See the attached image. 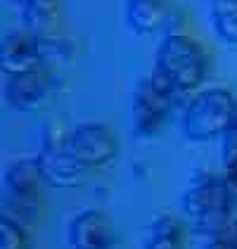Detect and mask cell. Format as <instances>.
<instances>
[{
	"label": "cell",
	"mask_w": 237,
	"mask_h": 249,
	"mask_svg": "<svg viewBox=\"0 0 237 249\" xmlns=\"http://www.w3.org/2000/svg\"><path fill=\"white\" fill-rule=\"evenodd\" d=\"M237 119L235 97L225 88H209L190 100L183 114V133L190 140H214L225 135Z\"/></svg>",
	"instance_id": "6da1fadb"
},
{
	"label": "cell",
	"mask_w": 237,
	"mask_h": 249,
	"mask_svg": "<svg viewBox=\"0 0 237 249\" xmlns=\"http://www.w3.org/2000/svg\"><path fill=\"white\" fill-rule=\"evenodd\" d=\"M154 69L180 93V90L197 88L204 81L206 57H204L202 48L190 36L171 34L159 45Z\"/></svg>",
	"instance_id": "7a4b0ae2"
},
{
	"label": "cell",
	"mask_w": 237,
	"mask_h": 249,
	"mask_svg": "<svg viewBox=\"0 0 237 249\" xmlns=\"http://www.w3.org/2000/svg\"><path fill=\"white\" fill-rule=\"evenodd\" d=\"M180 207L185 216L209 235H220L230 226V209H233V195L225 180H202L192 185L180 197Z\"/></svg>",
	"instance_id": "3957f363"
},
{
	"label": "cell",
	"mask_w": 237,
	"mask_h": 249,
	"mask_svg": "<svg viewBox=\"0 0 237 249\" xmlns=\"http://www.w3.org/2000/svg\"><path fill=\"white\" fill-rule=\"evenodd\" d=\"M43 183L38 161L19 159L15 161L2 180V218L15 221L26 228L38 216V185Z\"/></svg>",
	"instance_id": "277c9868"
},
{
	"label": "cell",
	"mask_w": 237,
	"mask_h": 249,
	"mask_svg": "<svg viewBox=\"0 0 237 249\" xmlns=\"http://www.w3.org/2000/svg\"><path fill=\"white\" fill-rule=\"evenodd\" d=\"M176 88L159 74L157 69L147 78H142L133 93L131 102V128L140 138L154 135L166 121V116L173 107Z\"/></svg>",
	"instance_id": "5b68a950"
},
{
	"label": "cell",
	"mask_w": 237,
	"mask_h": 249,
	"mask_svg": "<svg viewBox=\"0 0 237 249\" xmlns=\"http://www.w3.org/2000/svg\"><path fill=\"white\" fill-rule=\"evenodd\" d=\"M43 57H45V40L38 38L26 26L10 31L2 40L0 59H2V69L7 76H17V74L38 69L43 67Z\"/></svg>",
	"instance_id": "8992f818"
},
{
	"label": "cell",
	"mask_w": 237,
	"mask_h": 249,
	"mask_svg": "<svg viewBox=\"0 0 237 249\" xmlns=\"http://www.w3.org/2000/svg\"><path fill=\"white\" fill-rule=\"evenodd\" d=\"M38 169L40 176L48 185L52 188H74L83 180V173H85V164H81L76 159V154L67 147H59V145H52V142H45L40 147L38 157Z\"/></svg>",
	"instance_id": "52a82bcc"
},
{
	"label": "cell",
	"mask_w": 237,
	"mask_h": 249,
	"mask_svg": "<svg viewBox=\"0 0 237 249\" xmlns=\"http://www.w3.org/2000/svg\"><path fill=\"white\" fill-rule=\"evenodd\" d=\"M69 150L85 166H102L117 154V140L102 124H81L71 133Z\"/></svg>",
	"instance_id": "ba28073f"
},
{
	"label": "cell",
	"mask_w": 237,
	"mask_h": 249,
	"mask_svg": "<svg viewBox=\"0 0 237 249\" xmlns=\"http://www.w3.org/2000/svg\"><path fill=\"white\" fill-rule=\"evenodd\" d=\"M114 242V228L107 213L85 209L69 223V245L74 249H109Z\"/></svg>",
	"instance_id": "9c48e42d"
},
{
	"label": "cell",
	"mask_w": 237,
	"mask_h": 249,
	"mask_svg": "<svg viewBox=\"0 0 237 249\" xmlns=\"http://www.w3.org/2000/svg\"><path fill=\"white\" fill-rule=\"evenodd\" d=\"M48 95V74L43 71V67L17 74V76H7L5 83V100L12 109L17 112H31L40 107V102Z\"/></svg>",
	"instance_id": "30bf717a"
},
{
	"label": "cell",
	"mask_w": 237,
	"mask_h": 249,
	"mask_svg": "<svg viewBox=\"0 0 237 249\" xmlns=\"http://www.w3.org/2000/svg\"><path fill=\"white\" fill-rule=\"evenodd\" d=\"M166 19L164 0H126V24L138 34H154Z\"/></svg>",
	"instance_id": "8fae6325"
},
{
	"label": "cell",
	"mask_w": 237,
	"mask_h": 249,
	"mask_svg": "<svg viewBox=\"0 0 237 249\" xmlns=\"http://www.w3.org/2000/svg\"><path fill=\"white\" fill-rule=\"evenodd\" d=\"M209 19L218 38L237 45V0H209Z\"/></svg>",
	"instance_id": "7c38bea8"
},
{
	"label": "cell",
	"mask_w": 237,
	"mask_h": 249,
	"mask_svg": "<svg viewBox=\"0 0 237 249\" xmlns=\"http://www.w3.org/2000/svg\"><path fill=\"white\" fill-rule=\"evenodd\" d=\"M24 21H26L29 31H34L38 38L45 40V36L52 34L55 21H57L55 0H34V2L24 5Z\"/></svg>",
	"instance_id": "4fadbf2b"
},
{
	"label": "cell",
	"mask_w": 237,
	"mask_h": 249,
	"mask_svg": "<svg viewBox=\"0 0 237 249\" xmlns=\"http://www.w3.org/2000/svg\"><path fill=\"white\" fill-rule=\"evenodd\" d=\"M183 230L180 223L171 216H159L150 226V235L145 249H183Z\"/></svg>",
	"instance_id": "5bb4252c"
},
{
	"label": "cell",
	"mask_w": 237,
	"mask_h": 249,
	"mask_svg": "<svg viewBox=\"0 0 237 249\" xmlns=\"http://www.w3.org/2000/svg\"><path fill=\"white\" fill-rule=\"evenodd\" d=\"M223 169L228 180L237 185V119L235 124L228 128V133L223 135Z\"/></svg>",
	"instance_id": "9a60e30c"
},
{
	"label": "cell",
	"mask_w": 237,
	"mask_h": 249,
	"mask_svg": "<svg viewBox=\"0 0 237 249\" xmlns=\"http://www.w3.org/2000/svg\"><path fill=\"white\" fill-rule=\"evenodd\" d=\"M0 249H26V232L10 218L0 221Z\"/></svg>",
	"instance_id": "2e32d148"
},
{
	"label": "cell",
	"mask_w": 237,
	"mask_h": 249,
	"mask_svg": "<svg viewBox=\"0 0 237 249\" xmlns=\"http://www.w3.org/2000/svg\"><path fill=\"white\" fill-rule=\"evenodd\" d=\"M202 249H237V240H228V237H216L211 240L206 247Z\"/></svg>",
	"instance_id": "e0dca14e"
},
{
	"label": "cell",
	"mask_w": 237,
	"mask_h": 249,
	"mask_svg": "<svg viewBox=\"0 0 237 249\" xmlns=\"http://www.w3.org/2000/svg\"><path fill=\"white\" fill-rule=\"evenodd\" d=\"M15 2H19L21 7H24V5H29V2H34V0H15Z\"/></svg>",
	"instance_id": "ac0fdd59"
},
{
	"label": "cell",
	"mask_w": 237,
	"mask_h": 249,
	"mask_svg": "<svg viewBox=\"0 0 237 249\" xmlns=\"http://www.w3.org/2000/svg\"><path fill=\"white\" fill-rule=\"evenodd\" d=\"M233 228H235V240H237V221H235V226H233Z\"/></svg>",
	"instance_id": "d6986e66"
}]
</instances>
